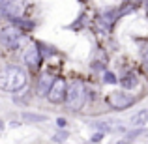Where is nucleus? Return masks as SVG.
<instances>
[{
    "mask_svg": "<svg viewBox=\"0 0 148 144\" xmlns=\"http://www.w3.org/2000/svg\"><path fill=\"white\" fill-rule=\"evenodd\" d=\"M53 75H49V73H43V75L40 77V81H38V94L40 96H47L51 84H53Z\"/></svg>",
    "mask_w": 148,
    "mask_h": 144,
    "instance_id": "nucleus-8",
    "label": "nucleus"
},
{
    "mask_svg": "<svg viewBox=\"0 0 148 144\" xmlns=\"http://www.w3.org/2000/svg\"><path fill=\"white\" fill-rule=\"evenodd\" d=\"M2 127H4V124H2V122H0V129H2Z\"/></svg>",
    "mask_w": 148,
    "mask_h": 144,
    "instance_id": "nucleus-17",
    "label": "nucleus"
},
{
    "mask_svg": "<svg viewBox=\"0 0 148 144\" xmlns=\"http://www.w3.org/2000/svg\"><path fill=\"white\" fill-rule=\"evenodd\" d=\"M66 105L71 111H81L86 103V88L81 81H71L66 88Z\"/></svg>",
    "mask_w": 148,
    "mask_h": 144,
    "instance_id": "nucleus-2",
    "label": "nucleus"
},
{
    "mask_svg": "<svg viewBox=\"0 0 148 144\" xmlns=\"http://www.w3.org/2000/svg\"><path fill=\"white\" fill-rule=\"evenodd\" d=\"M56 124H58V127H64V126H66V120H64V118H58Z\"/></svg>",
    "mask_w": 148,
    "mask_h": 144,
    "instance_id": "nucleus-14",
    "label": "nucleus"
},
{
    "mask_svg": "<svg viewBox=\"0 0 148 144\" xmlns=\"http://www.w3.org/2000/svg\"><path fill=\"white\" fill-rule=\"evenodd\" d=\"M23 58H25V62H26V66L28 68H32V69H36L38 66H40V62H41V53H40V47L38 45H28L25 51V54H23Z\"/></svg>",
    "mask_w": 148,
    "mask_h": 144,
    "instance_id": "nucleus-7",
    "label": "nucleus"
},
{
    "mask_svg": "<svg viewBox=\"0 0 148 144\" xmlns=\"http://www.w3.org/2000/svg\"><path fill=\"white\" fill-rule=\"evenodd\" d=\"M26 84V73L19 66H10V68L0 71V90L4 92H19Z\"/></svg>",
    "mask_w": 148,
    "mask_h": 144,
    "instance_id": "nucleus-1",
    "label": "nucleus"
},
{
    "mask_svg": "<svg viewBox=\"0 0 148 144\" xmlns=\"http://www.w3.org/2000/svg\"><path fill=\"white\" fill-rule=\"evenodd\" d=\"M135 101L137 99L131 94H127V92H111V94L107 96V103L111 105V109H114V111H126Z\"/></svg>",
    "mask_w": 148,
    "mask_h": 144,
    "instance_id": "nucleus-4",
    "label": "nucleus"
},
{
    "mask_svg": "<svg viewBox=\"0 0 148 144\" xmlns=\"http://www.w3.org/2000/svg\"><path fill=\"white\" fill-rule=\"evenodd\" d=\"M146 17H148V0H146Z\"/></svg>",
    "mask_w": 148,
    "mask_h": 144,
    "instance_id": "nucleus-16",
    "label": "nucleus"
},
{
    "mask_svg": "<svg viewBox=\"0 0 148 144\" xmlns=\"http://www.w3.org/2000/svg\"><path fill=\"white\" fill-rule=\"evenodd\" d=\"M148 122V109H143L137 114L131 116V126H143V124Z\"/></svg>",
    "mask_w": 148,
    "mask_h": 144,
    "instance_id": "nucleus-10",
    "label": "nucleus"
},
{
    "mask_svg": "<svg viewBox=\"0 0 148 144\" xmlns=\"http://www.w3.org/2000/svg\"><path fill=\"white\" fill-rule=\"evenodd\" d=\"M23 118L25 120H32V122H45V116H41V114H23Z\"/></svg>",
    "mask_w": 148,
    "mask_h": 144,
    "instance_id": "nucleus-12",
    "label": "nucleus"
},
{
    "mask_svg": "<svg viewBox=\"0 0 148 144\" xmlns=\"http://www.w3.org/2000/svg\"><path fill=\"white\" fill-rule=\"evenodd\" d=\"M124 2H133V0H124Z\"/></svg>",
    "mask_w": 148,
    "mask_h": 144,
    "instance_id": "nucleus-18",
    "label": "nucleus"
},
{
    "mask_svg": "<svg viewBox=\"0 0 148 144\" xmlns=\"http://www.w3.org/2000/svg\"><path fill=\"white\" fill-rule=\"evenodd\" d=\"M120 84H122V88H126V90H133V88H137L139 79H137L135 73H126V75L120 79Z\"/></svg>",
    "mask_w": 148,
    "mask_h": 144,
    "instance_id": "nucleus-9",
    "label": "nucleus"
},
{
    "mask_svg": "<svg viewBox=\"0 0 148 144\" xmlns=\"http://www.w3.org/2000/svg\"><path fill=\"white\" fill-rule=\"evenodd\" d=\"M135 4H143V2H146V0H133Z\"/></svg>",
    "mask_w": 148,
    "mask_h": 144,
    "instance_id": "nucleus-15",
    "label": "nucleus"
},
{
    "mask_svg": "<svg viewBox=\"0 0 148 144\" xmlns=\"http://www.w3.org/2000/svg\"><path fill=\"white\" fill-rule=\"evenodd\" d=\"M2 2H4V0H0V4H2Z\"/></svg>",
    "mask_w": 148,
    "mask_h": 144,
    "instance_id": "nucleus-19",
    "label": "nucleus"
},
{
    "mask_svg": "<svg viewBox=\"0 0 148 144\" xmlns=\"http://www.w3.org/2000/svg\"><path fill=\"white\" fill-rule=\"evenodd\" d=\"M83 2H86V0H83Z\"/></svg>",
    "mask_w": 148,
    "mask_h": 144,
    "instance_id": "nucleus-20",
    "label": "nucleus"
},
{
    "mask_svg": "<svg viewBox=\"0 0 148 144\" xmlns=\"http://www.w3.org/2000/svg\"><path fill=\"white\" fill-rule=\"evenodd\" d=\"M0 43L8 49H17L23 43V30L19 26H6L0 30Z\"/></svg>",
    "mask_w": 148,
    "mask_h": 144,
    "instance_id": "nucleus-3",
    "label": "nucleus"
},
{
    "mask_svg": "<svg viewBox=\"0 0 148 144\" xmlns=\"http://www.w3.org/2000/svg\"><path fill=\"white\" fill-rule=\"evenodd\" d=\"M0 13L6 19H13V21H19L25 13V2L23 0H6L0 8Z\"/></svg>",
    "mask_w": 148,
    "mask_h": 144,
    "instance_id": "nucleus-5",
    "label": "nucleus"
},
{
    "mask_svg": "<svg viewBox=\"0 0 148 144\" xmlns=\"http://www.w3.org/2000/svg\"><path fill=\"white\" fill-rule=\"evenodd\" d=\"M143 64H145V68H146V71H148V49L143 53Z\"/></svg>",
    "mask_w": 148,
    "mask_h": 144,
    "instance_id": "nucleus-13",
    "label": "nucleus"
},
{
    "mask_svg": "<svg viewBox=\"0 0 148 144\" xmlns=\"http://www.w3.org/2000/svg\"><path fill=\"white\" fill-rule=\"evenodd\" d=\"M103 83H105V84H116V83H118V79H116L114 73L105 71V73H103Z\"/></svg>",
    "mask_w": 148,
    "mask_h": 144,
    "instance_id": "nucleus-11",
    "label": "nucleus"
},
{
    "mask_svg": "<svg viewBox=\"0 0 148 144\" xmlns=\"http://www.w3.org/2000/svg\"><path fill=\"white\" fill-rule=\"evenodd\" d=\"M66 88H68V84H66V81L62 77L54 79L51 88H49V92H47V99L51 103H62L66 99Z\"/></svg>",
    "mask_w": 148,
    "mask_h": 144,
    "instance_id": "nucleus-6",
    "label": "nucleus"
}]
</instances>
